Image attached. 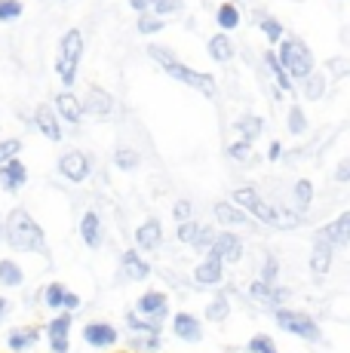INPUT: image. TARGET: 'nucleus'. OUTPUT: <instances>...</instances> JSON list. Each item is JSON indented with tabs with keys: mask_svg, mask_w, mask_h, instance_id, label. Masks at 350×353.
Wrapping results in <instances>:
<instances>
[{
	"mask_svg": "<svg viewBox=\"0 0 350 353\" xmlns=\"http://www.w3.org/2000/svg\"><path fill=\"white\" fill-rule=\"evenodd\" d=\"M59 175H62L68 185H86V181L92 179V169H96V163L86 151H80V148H71V151H65L62 157L56 163Z\"/></svg>",
	"mask_w": 350,
	"mask_h": 353,
	"instance_id": "obj_8",
	"label": "nucleus"
},
{
	"mask_svg": "<svg viewBox=\"0 0 350 353\" xmlns=\"http://www.w3.org/2000/svg\"><path fill=\"white\" fill-rule=\"evenodd\" d=\"M25 276L28 274L16 258H0V289H22Z\"/></svg>",
	"mask_w": 350,
	"mask_h": 353,
	"instance_id": "obj_33",
	"label": "nucleus"
},
{
	"mask_svg": "<svg viewBox=\"0 0 350 353\" xmlns=\"http://www.w3.org/2000/svg\"><path fill=\"white\" fill-rule=\"evenodd\" d=\"M163 243H166L163 221H160L157 215H147V219L136 228V249L138 252H160Z\"/></svg>",
	"mask_w": 350,
	"mask_h": 353,
	"instance_id": "obj_19",
	"label": "nucleus"
},
{
	"mask_svg": "<svg viewBox=\"0 0 350 353\" xmlns=\"http://www.w3.org/2000/svg\"><path fill=\"white\" fill-rule=\"evenodd\" d=\"M313 203H316V188L311 179H295L292 185H289V206H292L295 212H301L307 219Z\"/></svg>",
	"mask_w": 350,
	"mask_h": 353,
	"instance_id": "obj_26",
	"label": "nucleus"
},
{
	"mask_svg": "<svg viewBox=\"0 0 350 353\" xmlns=\"http://www.w3.org/2000/svg\"><path fill=\"white\" fill-rule=\"evenodd\" d=\"M326 74L329 80H335V83H341V80H347V74H350V59L347 56H332V59H326Z\"/></svg>",
	"mask_w": 350,
	"mask_h": 353,
	"instance_id": "obj_43",
	"label": "nucleus"
},
{
	"mask_svg": "<svg viewBox=\"0 0 350 353\" xmlns=\"http://www.w3.org/2000/svg\"><path fill=\"white\" fill-rule=\"evenodd\" d=\"M212 219H215V225L225 228V230H243V228L252 230L255 228V221L249 219L243 209L234 206V203H227V200L212 203Z\"/></svg>",
	"mask_w": 350,
	"mask_h": 353,
	"instance_id": "obj_21",
	"label": "nucleus"
},
{
	"mask_svg": "<svg viewBox=\"0 0 350 353\" xmlns=\"http://www.w3.org/2000/svg\"><path fill=\"white\" fill-rule=\"evenodd\" d=\"M335 258H338V249L332 246L326 228H322V225L313 228V234H311V258H307V268H311L313 283H322L329 274H332Z\"/></svg>",
	"mask_w": 350,
	"mask_h": 353,
	"instance_id": "obj_7",
	"label": "nucleus"
},
{
	"mask_svg": "<svg viewBox=\"0 0 350 353\" xmlns=\"http://www.w3.org/2000/svg\"><path fill=\"white\" fill-rule=\"evenodd\" d=\"M126 350L130 353H160L163 350V335H126Z\"/></svg>",
	"mask_w": 350,
	"mask_h": 353,
	"instance_id": "obj_41",
	"label": "nucleus"
},
{
	"mask_svg": "<svg viewBox=\"0 0 350 353\" xmlns=\"http://www.w3.org/2000/svg\"><path fill=\"white\" fill-rule=\"evenodd\" d=\"M123 323H126V332H130V335H163V329H166L163 323L145 320V316H138L136 310H126Z\"/></svg>",
	"mask_w": 350,
	"mask_h": 353,
	"instance_id": "obj_36",
	"label": "nucleus"
},
{
	"mask_svg": "<svg viewBox=\"0 0 350 353\" xmlns=\"http://www.w3.org/2000/svg\"><path fill=\"white\" fill-rule=\"evenodd\" d=\"M329 83H332V80H329L322 71H311L307 77H301L298 83H295V90L301 92V99L305 101H320V99H326Z\"/></svg>",
	"mask_w": 350,
	"mask_h": 353,
	"instance_id": "obj_29",
	"label": "nucleus"
},
{
	"mask_svg": "<svg viewBox=\"0 0 350 353\" xmlns=\"http://www.w3.org/2000/svg\"><path fill=\"white\" fill-rule=\"evenodd\" d=\"M231 203H234V206L243 209V212L255 221V225L271 228V219H274V203H267L265 196H261L258 185H252V181H246V185H237V188L231 191Z\"/></svg>",
	"mask_w": 350,
	"mask_h": 353,
	"instance_id": "obj_6",
	"label": "nucleus"
},
{
	"mask_svg": "<svg viewBox=\"0 0 350 353\" xmlns=\"http://www.w3.org/2000/svg\"><path fill=\"white\" fill-rule=\"evenodd\" d=\"M187 280H191L194 289H218V286H225V280H227V268L218 261V258L203 255L197 264H194Z\"/></svg>",
	"mask_w": 350,
	"mask_h": 353,
	"instance_id": "obj_12",
	"label": "nucleus"
},
{
	"mask_svg": "<svg viewBox=\"0 0 350 353\" xmlns=\"http://www.w3.org/2000/svg\"><path fill=\"white\" fill-rule=\"evenodd\" d=\"M246 353H280V347H277V341H274L271 335L258 332V335H252L246 341Z\"/></svg>",
	"mask_w": 350,
	"mask_h": 353,
	"instance_id": "obj_44",
	"label": "nucleus"
},
{
	"mask_svg": "<svg viewBox=\"0 0 350 353\" xmlns=\"http://www.w3.org/2000/svg\"><path fill=\"white\" fill-rule=\"evenodd\" d=\"M154 274L151 261L138 252V249H123L117 261V280L120 283H147Z\"/></svg>",
	"mask_w": 350,
	"mask_h": 353,
	"instance_id": "obj_13",
	"label": "nucleus"
},
{
	"mask_svg": "<svg viewBox=\"0 0 350 353\" xmlns=\"http://www.w3.org/2000/svg\"><path fill=\"white\" fill-rule=\"evenodd\" d=\"M62 310L65 314H80V310H83V298L77 295V292H65V301H62Z\"/></svg>",
	"mask_w": 350,
	"mask_h": 353,
	"instance_id": "obj_50",
	"label": "nucleus"
},
{
	"mask_svg": "<svg viewBox=\"0 0 350 353\" xmlns=\"http://www.w3.org/2000/svg\"><path fill=\"white\" fill-rule=\"evenodd\" d=\"M10 314H12V301L6 295H0V325L10 320Z\"/></svg>",
	"mask_w": 350,
	"mask_h": 353,
	"instance_id": "obj_54",
	"label": "nucleus"
},
{
	"mask_svg": "<svg viewBox=\"0 0 350 353\" xmlns=\"http://www.w3.org/2000/svg\"><path fill=\"white\" fill-rule=\"evenodd\" d=\"M3 243L16 252L25 255H43L46 252V230L28 209H12L3 221Z\"/></svg>",
	"mask_w": 350,
	"mask_h": 353,
	"instance_id": "obj_2",
	"label": "nucleus"
},
{
	"mask_svg": "<svg viewBox=\"0 0 350 353\" xmlns=\"http://www.w3.org/2000/svg\"><path fill=\"white\" fill-rule=\"evenodd\" d=\"M111 160H114V166L120 169V172H136V169L141 166V151L132 141H117V148H114V154H111Z\"/></svg>",
	"mask_w": 350,
	"mask_h": 353,
	"instance_id": "obj_31",
	"label": "nucleus"
},
{
	"mask_svg": "<svg viewBox=\"0 0 350 353\" xmlns=\"http://www.w3.org/2000/svg\"><path fill=\"white\" fill-rule=\"evenodd\" d=\"M212 236H215V228H209L206 221L187 219V221H178V225H175V240H178L181 246L194 249V252H209Z\"/></svg>",
	"mask_w": 350,
	"mask_h": 353,
	"instance_id": "obj_10",
	"label": "nucleus"
},
{
	"mask_svg": "<svg viewBox=\"0 0 350 353\" xmlns=\"http://www.w3.org/2000/svg\"><path fill=\"white\" fill-rule=\"evenodd\" d=\"M206 255H212V258H218L225 268H231V264H240L246 258V243H243V236H240V230H215V236H212V246H209V252Z\"/></svg>",
	"mask_w": 350,
	"mask_h": 353,
	"instance_id": "obj_9",
	"label": "nucleus"
},
{
	"mask_svg": "<svg viewBox=\"0 0 350 353\" xmlns=\"http://www.w3.org/2000/svg\"><path fill=\"white\" fill-rule=\"evenodd\" d=\"M185 10V0H154V6H151V16H157V19H169V16H178V12Z\"/></svg>",
	"mask_w": 350,
	"mask_h": 353,
	"instance_id": "obj_46",
	"label": "nucleus"
},
{
	"mask_svg": "<svg viewBox=\"0 0 350 353\" xmlns=\"http://www.w3.org/2000/svg\"><path fill=\"white\" fill-rule=\"evenodd\" d=\"M71 329H74V314H52V320L43 325L46 344H50V353H68L71 350Z\"/></svg>",
	"mask_w": 350,
	"mask_h": 353,
	"instance_id": "obj_14",
	"label": "nucleus"
},
{
	"mask_svg": "<svg viewBox=\"0 0 350 353\" xmlns=\"http://www.w3.org/2000/svg\"><path fill=\"white\" fill-rule=\"evenodd\" d=\"M19 154H22V139H16V135H6V139H0V163L16 160Z\"/></svg>",
	"mask_w": 350,
	"mask_h": 353,
	"instance_id": "obj_48",
	"label": "nucleus"
},
{
	"mask_svg": "<svg viewBox=\"0 0 350 353\" xmlns=\"http://www.w3.org/2000/svg\"><path fill=\"white\" fill-rule=\"evenodd\" d=\"M227 3H240V0H227Z\"/></svg>",
	"mask_w": 350,
	"mask_h": 353,
	"instance_id": "obj_56",
	"label": "nucleus"
},
{
	"mask_svg": "<svg viewBox=\"0 0 350 353\" xmlns=\"http://www.w3.org/2000/svg\"><path fill=\"white\" fill-rule=\"evenodd\" d=\"M206 52H209V59L221 68H231L237 62V43H234V37L225 31H215L212 37L206 40Z\"/></svg>",
	"mask_w": 350,
	"mask_h": 353,
	"instance_id": "obj_25",
	"label": "nucleus"
},
{
	"mask_svg": "<svg viewBox=\"0 0 350 353\" xmlns=\"http://www.w3.org/2000/svg\"><path fill=\"white\" fill-rule=\"evenodd\" d=\"M83 52H86V34L80 28H68L59 40V52H56V77L65 90H71L77 83Z\"/></svg>",
	"mask_w": 350,
	"mask_h": 353,
	"instance_id": "obj_3",
	"label": "nucleus"
},
{
	"mask_svg": "<svg viewBox=\"0 0 350 353\" xmlns=\"http://www.w3.org/2000/svg\"><path fill=\"white\" fill-rule=\"evenodd\" d=\"M83 344L86 347H92V350H114L120 344V332H117V325L114 323H107V320H90L83 325Z\"/></svg>",
	"mask_w": 350,
	"mask_h": 353,
	"instance_id": "obj_16",
	"label": "nucleus"
},
{
	"mask_svg": "<svg viewBox=\"0 0 350 353\" xmlns=\"http://www.w3.org/2000/svg\"><path fill=\"white\" fill-rule=\"evenodd\" d=\"M25 12V3L22 0H0V22L10 25V22H19Z\"/></svg>",
	"mask_w": 350,
	"mask_h": 353,
	"instance_id": "obj_47",
	"label": "nucleus"
},
{
	"mask_svg": "<svg viewBox=\"0 0 350 353\" xmlns=\"http://www.w3.org/2000/svg\"><path fill=\"white\" fill-rule=\"evenodd\" d=\"M280 276H282V261H280V255L277 252H265L261 255V268H258V280L261 283H280Z\"/></svg>",
	"mask_w": 350,
	"mask_h": 353,
	"instance_id": "obj_42",
	"label": "nucleus"
},
{
	"mask_svg": "<svg viewBox=\"0 0 350 353\" xmlns=\"http://www.w3.org/2000/svg\"><path fill=\"white\" fill-rule=\"evenodd\" d=\"M286 132L295 135V139H305L307 132H311V120H307L305 108L301 105H289L286 111Z\"/></svg>",
	"mask_w": 350,
	"mask_h": 353,
	"instance_id": "obj_38",
	"label": "nucleus"
},
{
	"mask_svg": "<svg viewBox=\"0 0 350 353\" xmlns=\"http://www.w3.org/2000/svg\"><path fill=\"white\" fill-rule=\"evenodd\" d=\"M80 108H83V117H92V120H111L117 114V99L111 96L102 86H90L86 96L80 99Z\"/></svg>",
	"mask_w": 350,
	"mask_h": 353,
	"instance_id": "obj_15",
	"label": "nucleus"
},
{
	"mask_svg": "<svg viewBox=\"0 0 350 353\" xmlns=\"http://www.w3.org/2000/svg\"><path fill=\"white\" fill-rule=\"evenodd\" d=\"M172 219H175V225H178V221L194 219V203L185 200V196H181V200H175L172 203Z\"/></svg>",
	"mask_w": 350,
	"mask_h": 353,
	"instance_id": "obj_49",
	"label": "nucleus"
},
{
	"mask_svg": "<svg viewBox=\"0 0 350 353\" xmlns=\"http://www.w3.org/2000/svg\"><path fill=\"white\" fill-rule=\"evenodd\" d=\"M62 3H71V0H62Z\"/></svg>",
	"mask_w": 350,
	"mask_h": 353,
	"instance_id": "obj_57",
	"label": "nucleus"
},
{
	"mask_svg": "<svg viewBox=\"0 0 350 353\" xmlns=\"http://www.w3.org/2000/svg\"><path fill=\"white\" fill-rule=\"evenodd\" d=\"M231 310H234V304L227 301V295H225V292H218V295H215L212 301L206 304V310H203V320H206V323H227V316H231Z\"/></svg>",
	"mask_w": 350,
	"mask_h": 353,
	"instance_id": "obj_39",
	"label": "nucleus"
},
{
	"mask_svg": "<svg viewBox=\"0 0 350 353\" xmlns=\"http://www.w3.org/2000/svg\"><path fill=\"white\" fill-rule=\"evenodd\" d=\"M255 25H258L261 37H265L267 43H271V46H277L280 40L286 37V25H282L277 16H271V12H265V16H261V19H258V22H255Z\"/></svg>",
	"mask_w": 350,
	"mask_h": 353,
	"instance_id": "obj_40",
	"label": "nucleus"
},
{
	"mask_svg": "<svg viewBox=\"0 0 350 353\" xmlns=\"http://www.w3.org/2000/svg\"><path fill=\"white\" fill-rule=\"evenodd\" d=\"M65 292H68L65 283H59V280L46 283V286L40 289V304H43L50 314H59V310H62V301H65Z\"/></svg>",
	"mask_w": 350,
	"mask_h": 353,
	"instance_id": "obj_37",
	"label": "nucleus"
},
{
	"mask_svg": "<svg viewBox=\"0 0 350 353\" xmlns=\"http://www.w3.org/2000/svg\"><path fill=\"white\" fill-rule=\"evenodd\" d=\"M225 157L231 163H237V166H255L258 163V154H255V145H249V141H227L225 145Z\"/></svg>",
	"mask_w": 350,
	"mask_h": 353,
	"instance_id": "obj_35",
	"label": "nucleus"
},
{
	"mask_svg": "<svg viewBox=\"0 0 350 353\" xmlns=\"http://www.w3.org/2000/svg\"><path fill=\"white\" fill-rule=\"evenodd\" d=\"M52 111H56V117L62 120L65 126H80L83 123V108H80V96L71 90H62L56 92V99H52Z\"/></svg>",
	"mask_w": 350,
	"mask_h": 353,
	"instance_id": "obj_23",
	"label": "nucleus"
},
{
	"mask_svg": "<svg viewBox=\"0 0 350 353\" xmlns=\"http://www.w3.org/2000/svg\"><path fill=\"white\" fill-rule=\"evenodd\" d=\"M305 215L301 212H295L289 203H274V219H271V228H277V230H298V228H305Z\"/></svg>",
	"mask_w": 350,
	"mask_h": 353,
	"instance_id": "obj_32",
	"label": "nucleus"
},
{
	"mask_svg": "<svg viewBox=\"0 0 350 353\" xmlns=\"http://www.w3.org/2000/svg\"><path fill=\"white\" fill-rule=\"evenodd\" d=\"M28 179H31L28 166H25V163L19 160V157H16V160L0 163V191H6V194H19V191H25Z\"/></svg>",
	"mask_w": 350,
	"mask_h": 353,
	"instance_id": "obj_24",
	"label": "nucleus"
},
{
	"mask_svg": "<svg viewBox=\"0 0 350 353\" xmlns=\"http://www.w3.org/2000/svg\"><path fill=\"white\" fill-rule=\"evenodd\" d=\"M145 52H147V59H151V62L157 65L169 80L187 86V90H194V92H200V96H206V99H218L221 86H218V80H215L209 71H197V68L185 65L169 50V46H163V43H147Z\"/></svg>",
	"mask_w": 350,
	"mask_h": 353,
	"instance_id": "obj_1",
	"label": "nucleus"
},
{
	"mask_svg": "<svg viewBox=\"0 0 350 353\" xmlns=\"http://www.w3.org/2000/svg\"><path fill=\"white\" fill-rule=\"evenodd\" d=\"M154 0H130V10L136 12V16H141V12H151Z\"/></svg>",
	"mask_w": 350,
	"mask_h": 353,
	"instance_id": "obj_53",
	"label": "nucleus"
},
{
	"mask_svg": "<svg viewBox=\"0 0 350 353\" xmlns=\"http://www.w3.org/2000/svg\"><path fill=\"white\" fill-rule=\"evenodd\" d=\"M274 52H277L280 65L286 68V74L292 77V83H298L301 77L316 71V56H313L311 43H307L305 37H298V34H286V37L274 46Z\"/></svg>",
	"mask_w": 350,
	"mask_h": 353,
	"instance_id": "obj_4",
	"label": "nucleus"
},
{
	"mask_svg": "<svg viewBox=\"0 0 350 353\" xmlns=\"http://www.w3.org/2000/svg\"><path fill=\"white\" fill-rule=\"evenodd\" d=\"M258 77H265L271 86H277V90L282 92V96H292L295 92V83H292V77L286 74V68L280 65V59H277V52H274V46L271 50H265V52H258Z\"/></svg>",
	"mask_w": 350,
	"mask_h": 353,
	"instance_id": "obj_11",
	"label": "nucleus"
},
{
	"mask_svg": "<svg viewBox=\"0 0 350 353\" xmlns=\"http://www.w3.org/2000/svg\"><path fill=\"white\" fill-rule=\"evenodd\" d=\"M234 132H237L240 141H249V145H255V141L265 135V117L255 111H243L237 120H234Z\"/></svg>",
	"mask_w": 350,
	"mask_h": 353,
	"instance_id": "obj_28",
	"label": "nucleus"
},
{
	"mask_svg": "<svg viewBox=\"0 0 350 353\" xmlns=\"http://www.w3.org/2000/svg\"><path fill=\"white\" fill-rule=\"evenodd\" d=\"M136 314L145 316V320H154V323H166L169 320V295L163 289H145L136 301Z\"/></svg>",
	"mask_w": 350,
	"mask_h": 353,
	"instance_id": "obj_17",
	"label": "nucleus"
},
{
	"mask_svg": "<svg viewBox=\"0 0 350 353\" xmlns=\"http://www.w3.org/2000/svg\"><path fill=\"white\" fill-rule=\"evenodd\" d=\"M163 19H157V16H151V12H141V16L136 19V31L141 34V37H154V34H160L163 31Z\"/></svg>",
	"mask_w": 350,
	"mask_h": 353,
	"instance_id": "obj_45",
	"label": "nucleus"
},
{
	"mask_svg": "<svg viewBox=\"0 0 350 353\" xmlns=\"http://www.w3.org/2000/svg\"><path fill=\"white\" fill-rule=\"evenodd\" d=\"M172 320V335L175 341L181 344H200L206 338V329H203V320L191 310H178V314H169Z\"/></svg>",
	"mask_w": 350,
	"mask_h": 353,
	"instance_id": "obj_18",
	"label": "nucleus"
},
{
	"mask_svg": "<svg viewBox=\"0 0 350 353\" xmlns=\"http://www.w3.org/2000/svg\"><path fill=\"white\" fill-rule=\"evenodd\" d=\"M40 338H43V332L37 325H16V329L6 332V347H10V353H28L37 347Z\"/></svg>",
	"mask_w": 350,
	"mask_h": 353,
	"instance_id": "obj_27",
	"label": "nucleus"
},
{
	"mask_svg": "<svg viewBox=\"0 0 350 353\" xmlns=\"http://www.w3.org/2000/svg\"><path fill=\"white\" fill-rule=\"evenodd\" d=\"M31 126H34L46 141H56V145L59 141H65V123L56 117L52 105H37L34 114H31Z\"/></svg>",
	"mask_w": 350,
	"mask_h": 353,
	"instance_id": "obj_20",
	"label": "nucleus"
},
{
	"mask_svg": "<svg viewBox=\"0 0 350 353\" xmlns=\"http://www.w3.org/2000/svg\"><path fill=\"white\" fill-rule=\"evenodd\" d=\"M271 316H274V323H277V329H282L286 335H292V338H301L305 344H322L326 341L320 320H316L313 314H307V310L289 307L286 304V307L271 310Z\"/></svg>",
	"mask_w": 350,
	"mask_h": 353,
	"instance_id": "obj_5",
	"label": "nucleus"
},
{
	"mask_svg": "<svg viewBox=\"0 0 350 353\" xmlns=\"http://www.w3.org/2000/svg\"><path fill=\"white\" fill-rule=\"evenodd\" d=\"M282 154H286V148H282V141L274 139L271 145H267V154H265V160L267 163H280L282 160Z\"/></svg>",
	"mask_w": 350,
	"mask_h": 353,
	"instance_id": "obj_52",
	"label": "nucleus"
},
{
	"mask_svg": "<svg viewBox=\"0 0 350 353\" xmlns=\"http://www.w3.org/2000/svg\"><path fill=\"white\" fill-rule=\"evenodd\" d=\"M326 234H329V240H332V246L338 249V252H344V249L350 246V212L347 209H341L338 215H335L332 221H326Z\"/></svg>",
	"mask_w": 350,
	"mask_h": 353,
	"instance_id": "obj_30",
	"label": "nucleus"
},
{
	"mask_svg": "<svg viewBox=\"0 0 350 353\" xmlns=\"http://www.w3.org/2000/svg\"><path fill=\"white\" fill-rule=\"evenodd\" d=\"M350 181V157H341L335 166V185H347Z\"/></svg>",
	"mask_w": 350,
	"mask_h": 353,
	"instance_id": "obj_51",
	"label": "nucleus"
},
{
	"mask_svg": "<svg viewBox=\"0 0 350 353\" xmlns=\"http://www.w3.org/2000/svg\"><path fill=\"white\" fill-rule=\"evenodd\" d=\"M240 22H243L240 3H227V0H221V6H215V25H218V31L231 34V31L240 28Z\"/></svg>",
	"mask_w": 350,
	"mask_h": 353,
	"instance_id": "obj_34",
	"label": "nucleus"
},
{
	"mask_svg": "<svg viewBox=\"0 0 350 353\" xmlns=\"http://www.w3.org/2000/svg\"><path fill=\"white\" fill-rule=\"evenodd\" d=\"M77 234H80V243H83L86 249H102L105 246V219L96 212V209H86V212L80 215Z\"/></svg>",
	"mask_w": 350,
	"mask_h": 353,
	"instance_id": "obj_22",
	"label": "nucleus"
},
{
	"mask_svg": "<svg viewBox=\"0 0 350 353\" xmlns=\"http://www.w3.org/2000/svg\"><path fill=\"white\" fill-rule=\"evenodd\" d=\"M0 246H3V221H0Z\"/></svg>",
	"mask_w": 350,
	"mask_h": 353,
	"instance_id": "obj_55",
	"label": "nucleus"
}]
</instances>
